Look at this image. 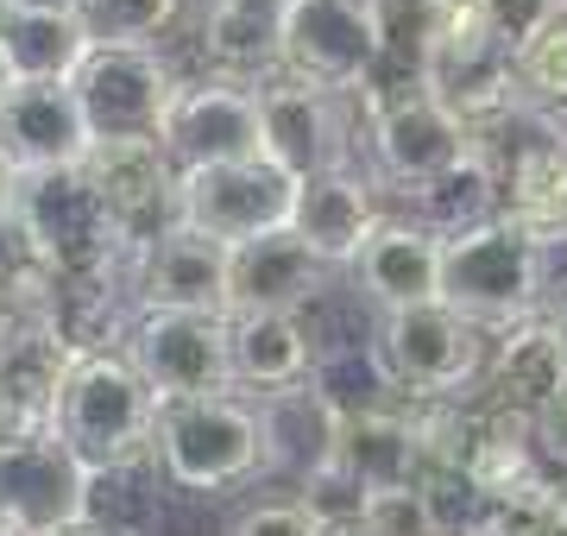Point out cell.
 I'll use <instances>...</instances> for the list:
<instances>
[{"label":"cell","instance_id":"obj_1","mask_svg":"<svg viewBox=\"0 0 567 536\" xmlns=\"http://www.w3.org/2000/svg\"><path fill=\"white\" fill-rule=\"evenodd\" d=\"M567 290V247H543L536 234L498 215V221L454 234L442 252V303L480 322L486 334L548 316Z\"/></svg>","mask_w":567,"mask_h":536},{"label":"cell","instance_id":"obj_2","mask_svg":"<svg viewBox=\"0 0 567 536\" xmlns=\"http://www.w3.org/2000/svg\"><path fill=\"white\" fill-rule=\"evenodd\" d=\"M164 404L140 379V367L121 348L82 353L70 367V385L58 398V442L76 454L89 474H140L158 449Z\"/></svg>","mask_w":567,"mask_h":536},{"label":"cell","instance_id":"obj_3","mask_svg":"<svg viewBox=\"0 0 567 536\" xmlns=\"http://www.w3.org/2000/svg\"><path fill=\"white\" fill-rule=\"evenodd\" d=\"M7 215L25 234V247L39 252L63 285H95V278H121L133 271V240H126L107 203L95 196L89 171H39V177H13L7 189Z\"/></svg>","mask_w":567,"mask_h":536},{"label":"cell","instance_id":"obj_4","mask_svg":"<svg viewBox=\"0 0 567 536\" xmlns=\"http://www.w3.org/2000/svg\"><path fill=\"white\" fill-rule=\"evenodd\" d=\"M152 474L177 493L215 498L240 493L265 480V435H259V404L246 392L196 398V404H171L158 416V449H152Z\"/></svg>","mask_w":567,"mask_h":536},{"label":"cell","instance_id":"obj_5","mask_svg":"<svg viewBox=\"0 0 567 536\" xmlns=\"http://www.w3.org/2000/svg\"><path fill=\"white\" fill-rule=\"evenodd\" d=\"M372 353L398 398L410 404H461L486 385L492 334L480 322H466L447 303H423V310L372 316Z\"/></svg>","mask_w":567,"mask_h":536},{"label":"cell","instance_id":"obj_6","mask_svg":"<svg viewBox=\"0 0 567 536\" xmlns=\"http://www.w3.org/2000/svg\"><path fill=\"white\" fill-rule=\"evenodd\" d=\"M70 89L89 114L95 145L158 140L164 114L183 89V63L171 58V44H95Z\"/></svg>","mask_w":567,"mask_h":536},{"label":"cell","instance_id":"obj_7","mask_svg":"<svg viewBox=\"0 0 567 536\" xmlns=\"http://www.w3.org/2000/svg\"><path fill=\"white\" fill-rule=\"evenodd\" d=\"M353 95H334V89H316L303 76H265L259 83V126H265V158L284 171V177H328V171H353L365 165V145L353 140Z\"/></svg>","mask_w":567,"mask_h":536},{"label":"cell","instance_id":"obj_8","mask_svg":"<svg viewBox=\"0 0 567 536\" xmlns=\"http://www.w3.org/2000/svg\"><path fill=\"white\" fill-rule=\"evenodd\" d=\"M121 353L140 367L164 411L196 404V398L240 392L234 385V353H227V316H177V310H140L126 329Z\"/></svg>","mask_w":567,"mask_h":536},{"label":"cell","instance_id":"obj_9","mask_svg":"<svg viewBox=\"0 0 567 536\" xmlns=\"http://www.w3.org/2000/svg\"><path fill=\"white\" fill-rule=\"evenodd\" d=\"M360 133H365V171L385 189H398V196L435 184V177H447L454 165L473 158V126L447 102H435L429 89L372 107L360 121Z\"/></svg>","mask_w":567,"mask_h":536},{"label":"cell","instance_id":"obj_10","mask_svg":"<svg viewBox=\"0 0 567 536\" xmlns=\"http://www.w3.org/2000/svg\"><path fill=\"white\" fill-rule=\"evenodd\" d=\"M290 208H297V177H284L271 158L183 171L177 184V227H196L221 247H246L290 227Z\"/></svg>","mask_w":567,"mask_h":536},{"label":"cell","instance_id":"obj_11","mask_svg":"<svg viewBox=\"0 0 567 536\" xmlns=\"http://www.w3.org/2000/svg\"><path fill=\"white\" fill-rule=\"evenodd\" d=\"M158 145L171 152L177 171L265 158L259 89L227 83V76H183L177 102H171V114H164V126H158Z\"/></svg>","mask_w":567,"mask_h":536},{"label":"cell","instance_id":"obj_12","mask_svg":"<svg viewBox=\"0 0 567 536\" xmlns=\"http://www.w3.org/2000/svg\"><path fill=\"white\" fill-rule=\"evenodd\" d=\"M126 290L140 310L234 316V247L208 240L196 227H164L158 240H145L133 252Z\"/></svg>","mask_w":567,"mask_h":536},{"label":"cell","instance_id":"obj_13","mask_svg":"<svg viewBox=\"0 0 567 536\" xmlns=\"http://www.w3.org/2000/svg\"><path fill=\"white\" fill-rule=\"evenodd\" d=\"M372 70H379V39L365 0H284V76L360 95Z\"/></svg>","mask_w":567,"mask_h":536},{"label":"cell","instance_id":"obj_14","mask_svg":"<svg viewBox=\"0 0 567 536\" xmlns=\"http://www.w3.org/2000/svg\"><path fill=\"white\" fill-rule=\"evenodd\" d=\"M442 252H447V240L435 227H423L404 208H391L385 221L372 227V240L360 247V259L347 266V290L372 316L442 303Z\"/></svg>","mask_w":567,"mask_h":536},{"label":"cell","instance_id":"obj_15","mask_svg":"<svg viewBox=\"0 0 567 536\" xmlns=\"http://www.w3.org/2000/svg\"><path fill=\"white\" fill-rule=\"evenodd\" d=\"M365 13H372V39H379V70L353 95L360 121L398 95L429 89V70L461 25V0H365Z\"/></svg>","mask_w":567,"mask_h":536},{"label":"cell","instance_id":"obj_16","mask_svg":"<svg viewBox=\"0 0 567 536\" xmlns=\"http://www.w3.org/2000/svg\"><path fill=\"white\" fill-rule=\"evenodd\" d=\"M95 152L89 114H82L70 83H13L0 107V165L13 177L39 171H82Z\"/></svg>","mask_w":567,"mask_h":536},{"label":"cell","instance_id":"obj_17","mask_svg":"<svg viewBox=\"0 0 567 536\" xmlns=\"http://www.w3.org/2000/svg\"><path fill=\"white\" fill-rule=\"evenodd\" d=\"M89 184L107 203L114 227H121L133 247L158 240L164 227H177V184L183 171L171 165V152L158 140H114L89 152Z\"/></svg>","mask_w":567,"mask_h":536},{"label":"cell","instance_id":"obj_18","mask_svg":"<svg viewBox=\"0 0 567 536\" xmlns=\"http://www.w3.org/2000/svg\"><path fill=\"white\" fill-rule=\"evenodd\" d=\"M429 95L454 107L473 133L529 102L524 95V70H517V51H511L505 39H492L466 7H461L454 39L442 44V58H435V70H429Z\"/></svg>","mask_w":567,"mask_h":536},{"label":"cell","instance_id":"obj_19","mask_svg":"<svg viewBox=\"0 0 567 536\" xmlns=\"http://www.w3.org/2000/svg\"><path fill=\"white\" fill-rule=\"evenodd\" d=\"M480 398H492L498 411L524 416L529 430L555 416L567 404V334L555 316H529L511 329L492 334V360H486V385Z\"/></svg>","mask_w":567,"mask_h":536},{"label":"cell","instance_id":"obj_20","mask_svg":"<svg viewBox=\"0 0 567 536\" xmlns=\"http://www.w3.org/2000/svg\"><path fill=\"white\" fill-rule=\"evenodd\" d=\"M379 189H385V184H379L365 165L309 177V184H297L290 234H297V240H303V247L316 252L334 278H347V266H353V259H360V247L372 240V227L391 215V208L379 203Z\"/></svg>","mask_w":567,"mask_h":536},{"label":"cell","instance_id":"obj_21","mask_svg":"<svg viewBox=\"0 0 567 536\" xmlns=\"http://www.w3.org/2000/svg\"><path fill=\"white\" fill-rule=\"evenodd\" d=\"M252 404H259V435H265V480H284V486L297 493L303 480L334 467L347 411L316 385V379L284 385V392H265V398H252Z\"/></svg>","mask_w":567,"mask_h":536},{"label":"cell","instance_id":"obj_22","mask_svg":"<svg viewBox=\"0 0 567 536\" xmlns=\"http://www.w3.org/2000/svg\"><path fill=\"white\" fill-rule=\"evenodd\" d=\"M89 486H95V474L63 449L58 435L20 442V449L0 454V505L20 517L32 536L82 524V517H89Z\"/></svg>","mask_w":567,"mask_h":536},{"label":"cell","instance_id":"obj_23","mask_svg":"<svg viewBox=\"0 0 567 536\" xmlns=\"http://www.w3.org/2000/svg\"><path fill=\"white\" fill-rule=\"evenodd\" d=\"M328 290H334V271L290 227L234 247V316H309L316 303H328Z\"/></svg>","mask_w":567,"mask_h":536},{"label":"cell","instance_id":"obj_24","mask_svg":"<svg viewBox=\"0 0 567 536\" xmlns=\"http://www.w3.org/2000/svg\"><path fill=\"white\" fill-rule=\"evenodd\" d=\"M196 51H203L196 76L259 89L265 76L284 70V0H203Z\"/></svg>","mask_w":567,"mask_h":536},{"label":"cell","instance_id":"obj_25","mask_svg":"<svg viewBox=\"0 0 567 536\" xmlns=\"http://www.w3.org/2000/svg\"><path fill=\"white\" fill-rule=\"evenodd\" d=\"M227 353H234V385L246 398L284 392V385H303L316 372V322L309 316H227Z\"/></svg>","mask_w":567,"mask_h":536},{"label":"cell","instance_id":"obj_26","mask_svg":"<svg viewBox=\"0 0 567 536\" xmlns=\"http://www.w3.org/2000/svg\"><path fill=\"white\" fill-rule=\"evenodd\" d=\"M89 51H95V32H89L76 0H25L20 20L0 39L13 83H76Z\"/></svg>","mask_w":567,"mask_h":536},{"label":"cell","instance_id":"obj_27","mask_svg":"<svg viewBox=\"0 0 567 536\" xmlns=\"http://www.w3.org/2000/svg\"><path fill=\"white\" fill-rule=\"evenodd\" d=\"M416 411H423V404L347 411L334 467H347L365 493H385V486H410V480H423V430H416Z\"/></svg>","mask_w":567,"mask_h":536},{"label":"cell","instance_id":"obj_28","mask_svg":"<svg viewBox=\"0 0 567 536\" xmlns=\"http://www.w3.org/2000/svg\"><path fill=\"white\" fill-rule=\"evenodd\" d=\"M404 215H416L423 227H435L442 240H454V234H473V227H486L505 215V184H498V171L473 152L466 165H454L447 177H435V184L410 189L404 196Z\"/></svg>","mask_w":567,"mask_h":536},{"label":"cell","instance_id":"obj_29","mask_svg":"<svg viewBox=\"0 0 567 536\" xmlns=\"http://www.w3.org/2000/svg\"><path fill=\"white\" fill-rule=\"evenodd\" d=\"M505 215L543 247H567V140L505 171Z\"/></svg>","mask_w":567,"mask_h":536},{"label":"cell","instance_id":"obj_30","mask_svg":"<svg viewBox=\"0 0 567 536\" xmlns=\"http://www.w3.org/2000/svg\"><path fill=\"white\" fill-rule=\"evenodd\" d=\"M473 536H567V480L529 474L511 493H492Z\"/></svg>","mask_w":567,"mask_h":536},{"label":"cell","instance_id":"obj_31","mask_svg":"<svg viewBox=\"0 0 567 536\" xmlns=\"http://www.w3.org/2000/svg\"><path fill=\"white\" fill-rule=\"evenodd\" d=\"M95 44H171L189 0H76Z\"/></svg>","mask_w":567,"mask_h":536},{"label":"cell","instance_id":"obj_32","mask_svg":"<svg viewBox=\"0 0 567 536\" xmlns=\"http://www.w3.org/2000/svg\"><path fill=\"white\" fill-rule=\"evenodd\" d=\"M517 70H524L529 102L543 107V114H555V121H567V7H561V20L517 58Z\"/></svg>","mask_w":567,"mask_h":536},{"label":"cell","instance_id":"obj_33","mask_svg":"<svg viewBox=\"0 0 567 536\" xmlns=\"http://www.w3.org/2000/svg\"><path fill=\"white\" fill-rule=\"evenodd\" d=\"M461 7H466V13H473L480 25H486L492 39H505L511 51L524 58L529 44L543 39L555 20H561L567 0H461Z\"/></svg>","mask_w":567,"mask_h":536},{"label":"cell","instance_id":"obj_34","mask_svg":"<svg viewBox=\"0 0 567 536\" xmlns=\"http://www.w3.org/2000/svg\"><path fill=\"white\" fill-rule=\"evenodd\" d=\"M365 524H372L379 536H447L416 480H410V486H385V493L365 498Z\"/></svg>","mask_w":567,"mask_h":536},{"label":"cell","instance_id":"obj_35","mask_svg":"<svg viewBox=\"0 0 567 536\" xmlns=\"http://www.w3.org/2000/svg\"><path fill=\"white\" fill-rule=\"evenodd\" d=\"M227 536H322V517L309 512L297 493H284V498H259V505H246Z\"/></svg>","mask_w":567,"mask_h":536},{"label":"cell","instance_id":"obj_36","mask_svg":"<svg viewBox=\"0 0 567 536\" xmlns=\"http://www.w3.org/2000/svg\"><path fill=\"white\" fill-rule=\"evenodd\" d=\"M51 536H133V530H121V524H95V517H82V524H63V530H51Z\"/></svg>","mask_w":567,"mask_h":536},{"label":"cell","instance_id":"obj_37","mask_svg":"<svg viewBox=\"0 0 567 536\" xmlns=\"http://www.w3.org/2000/svg\"><path fill=\"white\" fill-rule=\"evenodd\" d=\"M20 449V430H13V411H7V398H0V454Z\"/></svg>","mask_w":567,"mask_h":536},{"label":"cell","instance_id":"obj_38","mask_svg":"<svg viewBox=\"0 0 567 536\" xmlns=\"http://www.w3.org/2000/svg\"><path fill=\"white\" fill-rule=\"evenodd\" d=\"M322 536H379V530H372V524H365V517H353V524H328Z\"/></svg>","mask_w":567,"mask_h":536},{"label":"cell","instance_id":"obj_39","mask_svg":"<svg viewBox=\"0 0 567 536\" xmlns=\"http://www.w3.org/2000/svg\"><path fill=\"white\" fill-rule=\"evenodd\" d=\"M0 536H32V530H25L20 517H13V512H7V505H0Z\"/></svg>","mask_w":567,"mask_h":536},{"label":"cell","instance_id":"obj_40","mask_svg":"<svg viewBox=\"0 0 567 536\" xmlns=\"http://www.w3.org/2000/svg\"><path fill=\"white\" fill-rule=\"evenodd\" d=\"M20 7H25V0H0V39H7V25L20 20Z\"/></svg>","mask_w":567,"mask_h":536},{"label":"cell","instance_id":"obj_41","mask_svg":"<svg viewBox=\"0 0 567 536\" xmlns=\"http://www.w3.org/2000/svg\"><path fill=\"white\" fill-rule=\"evenodd\" d=\"M7 95H13V70H7V58H0V107H7Z\"/></svg>","mask_w":567,"mask_h":536},{"label":"cell","instance_id":"obj_42","mask_svg":"<svg viewBox=\"0 0 567 536\" xmlns=\"http://www.w3.org/2000/svg\"><path fill=\"white\" fill-rule=\"evenodd\" d=\"M7 189H13V171L0 165V215H7Z\"/></svg>","mask_w":567,"mask_h":536},{"label":"cell","instance_id":"obj_43","mask_svg":"<svg viewBox=\"0 0 567 536\" xmlns=\"http://www.w3.org/2000/svg\"><path fill=\"white\" fill-rule=\"evenodd\" d=\"M548 316H555V322H561V334H567V290L555 297V310H548Z\"/></svg>","mask_w":567,"mask_h":536}]
</instances>
